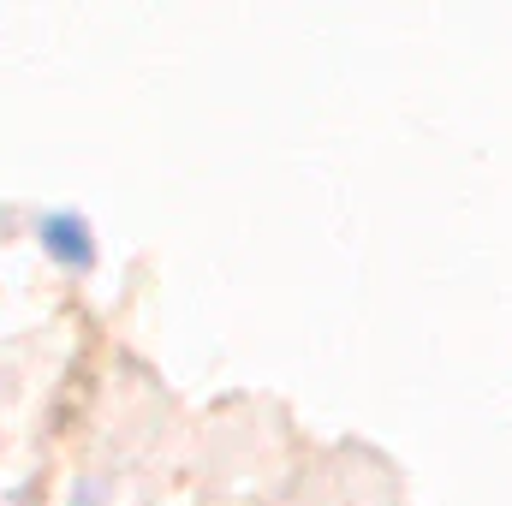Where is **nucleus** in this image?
Segmentation results:
<instances>
[{"mask_svg":"<svg viewBox=\"0 0 512 506\" xmlns=\"http://www.w3.org/2000/svg\"><path fill=\"white\" fill-rule=\"evenodd\" d=\"M72 506H102V495H96V489H84V495H78Z\"/></svg>","mask_w":512,"mask_h":506,"instance_id":"1","label":"nucleus"}]
</instances>
